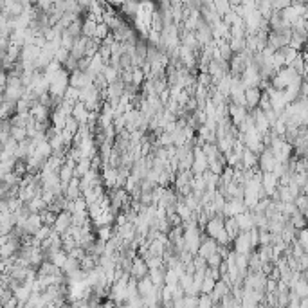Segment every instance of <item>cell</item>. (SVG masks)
<instances>
[{
    "instance_id": "cell-1",
    "label": "cell",
    "mask_w": 308,
    "mask_h": 308,
    "mask_svg": "<svg viewBox=\"0 0 308 308\" xmlns=\"http://www.w3.org/2000/svg\"><path fill=\"white\" fill-rule=\"evenodd\" d=\"M72 227V214L67 213V211H62V213L56 214V220H54V225H52V233L63 236L68 229Z\"/></svg>"
},
{
    "instance_id": "cell-4",
    "label": "cell",
    "mask_w": 308,
    "mask_h": 308,
    "mask_svg": "<svg viewBox=\"0 0 308 308\" xmlns=\"http://www.w3.org/2000/svg\"><path fill=\"white\" fill-rule=\"evenodd\" d=\"M261 92L258 87H251V89H245V108L247 112H251V110L258 108V103L261 100Z\"/></svg>"
},
{
    "instance_id": "cell-5",
    "label": "cell",
    "mask_w": 308,
    "mask_h": 308,
    "mask_svg": "<svg viewBox=\"0 0 308 308\" xmlns=\"http://www.w3.org/2000/svg\"><path fill=\"white\" fill-rule=\"evenodd\" d=\"M164 272H166V267H159V269H150L148 271V277L153 283V287H162L164 285Z\"/></svg>"
},
{
    "instance_id": "cell-3",
    "label": "cell",
    "mask_w": 308,
    "mask_h": 308,
    "mask_svg": "<svg viewBox=\"0 0 308 308\" xmlns=\"http://www.w3.org/2000/svg\"><path fill=\"white\" fill-rule=\"evenodd\" d=\"M216 241L213 240V238H207V236H204L202 238V243H200L199 251H197V254L195 256H200L202 260H207L211 254H214L216 252Z\"/></svg>"
},
{
    "instance_id": "cell-7",
    "label": "cell",
    "mask_w": 308,
    "mask_h": 308,
    "mask_svg": "<svg viewBox=\"0 0 308 308\" xmlns=\"http://www.w3.org/2000/svg\"><path fill=\"white\" fill-rule=\"evenodd\" d=\"M214 279L213 277H209V276H204V279H202V287H200V294H211V290L214 288Z\"/></svg>"
},
{
    "instance_id": "cell-8",
    "label": "cell",
    "mask_w": 308,
    "mask_h": 308,
    "mask_svg": "<svg viewBox=\"0 0 308 308\" xmlns=\"http://www.w3.org/2000/svg\"><path fill=\"white\" fill-rule=\"evenodd\" d=\"M222 261H224V258L220 256L218 252H214V254H211V256L205 260V263H207V269H218V267L222 265Z\"/></svg>"
},
{
    "instance_id": "cell-6",
    "label": "cell",
    "mask_w": 308,
    "mask_h": 308,
    "mask_svg": "<svg viewBox=\"0 0 308 308\" xmlns=\"http://www.w3.org/2000/svg\"><path fill=\"white\" fill-rule=\"evenodd\" d=\"M153 283L150 281V277H142V279H139V281H137V294H139V296H141L142 299L146 298V296H150V294L153 292Z\"/></svg>"
},
{
    "instance_id": "cell-2",
    "label": "cell",
    "mask_w": 308,
    "mask_h": 308,
    "mask_svg": "<svg viewBox=\"0 0 308 308\" xmlns=\"http://www.w3.org/2000/svg\"><path fill=\"white\" fill-rule=\"evenodd\" d=\"M148 265H146V261L142 260L141 256H136L134 258V261H132V269H130V276L134 277V279H142V277H146L148 276Z\"/></svg>"
}]
</instances>
